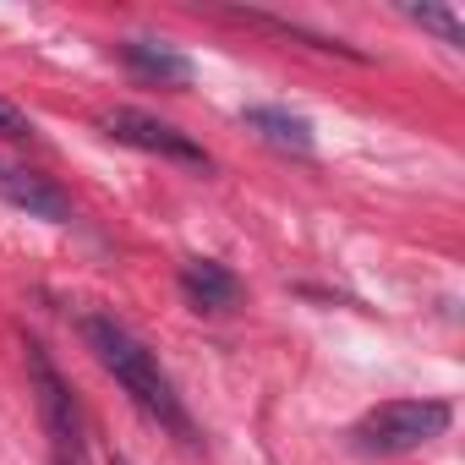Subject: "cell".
Returning a JSON list of instances; mask_svg holds the SVG:
<instances>
[{"instance_id":"10","label":"cell","mask_w":465,"mask_h":465,"mask_svg":"<svg viewBox=\"0 0 465 465\" xmlns=\"http://www.w3.org/2000/svg\"><path fill=\"white\" fill-rule=\"evenodd\" d=\"M0 137H6V143H34V121H28V110H17L6 94H0Z\"/></svg>"},{"instance_id":"2","label":"cell","mask_w":465,"mask_h":465,"mask_svg":"<svg viewBox=\"0 0 465 465\" xmlns=\"http://www.w3.org/2000/svg\"><path fill=\"white\" fill-rule=\"evenodd\" d=\"M449 421H454L449 400H383L351 427V443L361 454H411V449L443 438Z\"/></svg>"},{"instance_id":"9","label":"cell","mask_w":465,"mask_h":465,"mask_svg":"<svg viewBox=\"0 0 465 465\" xmlns=\"http://www.w3.org/2000/svg\"><path fill=\"white\" fill-rule=\"evenodd\" d=\"M405 17H411V23H421L427 34H438L449 50H465V23H460L449 6H405Z\"/></svg>"},{"instance_id":"8","label":"cell","mask_w":465,"mask_h":465,"mask_svg":"<svg viewBox=\"0 0 465 465\" xmlns=\"http://www.w3.org/2000/svg\"><path fill=\"white\" fill-rule=\"evenodd\" d=\"M121 61L148 77V83H164V88H186L192 83V61L181 50H170L164 39H121Z\"/></svg>"},{"instance_id":"1","label":"cell","mask_w":465,"mask_h":465,"mask_svg":"<svg viewBox=\"0 0 465 465\" xmlns=\"http://www.w3.org/2000/svg\"><path fill=\"white\" fill-rule=\"evenodd\" d=\"M83 345L94 351V361L121 383V394H126L153 427H164V432L181 438V443H197V421H192L181 389L170 383V372L159 367V356H153L121 318L88 312V318H83Z\"/></svg>"},{"instance_id":"7","label":"cell","mask_w":465,"mask_h":465,"mask_svg":"<svg viewBox=\"0 0 465 465\" xmlns=\"http://www.w3.org/2000/svg\"><path fill=\"white\" fill-rule=\"evenodd\" d=\"M242 126H247V132H258L263 143L285 148V153H302V159L318 148L312 121H307V115H296V110H285V104H247V110H242Z\"/></svg>"},{"instance_id":"3","label":"cell","mask_w":465,"mask_h":465,"mask_svg":"<svg viewBox=\"0 0 465 465\" xmlns=\"http://www.w3.org/2000/svg\"><path fill=\"white\" fill-rule=\"evenodd\" d=\"M23 351H28V383H34L39 421L55 449V465H88V427H83V405H77L66 372L50 361V351L39 340H23Z\"/></svg>"},{"instance_id":"11","label":"cell","mask_w":465,"mask_h":465,"mask_svg":"<svg viewBox=\"0 0 465 465\" xmlns=\"http://www.w3.org/2000/svg\"><path fill=\"white\" fill-rule=\"evenodd\" d=\"M110 465H132V460H126V454H110Z\"/></svg>"},{"instance_id":"5","label":"cell","mask_w":465,"mask_h":465,"mask_svg":"<svg viewBox=\"0 0 465 465\" xmlns=\"http://www.w3.org/2000/svg\"><path fill=\"white\" fill-rule=\"evenodd\" d=\"M0 197H6L17 213H28V219H45V224H72V197H66L50 175H39V170H28V164L0 159Z\"/></svg>"},{"instance_id":"4","label":"cell","mask_w":465,"mask_h":465,"mask_svg":"<svg viewBox=\"0 0 465 465\" xmlns=\"http://www.w3.org/2000/svg\"><path fill=\"white\" fill-rule=\"evenodd\" d=\"M104 132H110L115 143L137 148V153H159V159L186 164V170H213V159H208L203 143H192L181 126H170V121H159V115H148V110H132V104L104 110Z\"/></svg>"},{"instance_id":"6","label":"cell","mask_w":465,"mask_h":465,"mask_svg":"<svg viewBox=\"0 0 465 465\" xmlns=\"http://www.w3.org/2000/svg\"><path fill=\"white\" fill-rule=\"evenodd\" d=\"M181 296L197 307V312H230V307H242V280L230 274L224 263L213 258H186L181 263Z\"/></svg>"}]
</instances>
